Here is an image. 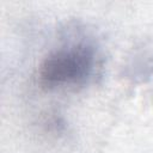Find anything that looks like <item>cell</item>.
Returning <instances> with one entry per match:
<instances>
[{
    "label": "cell",
    "instance_id": "obj_1",
    "mask_svg": "<svg viewBox=\"0 0 153 153\" xmlns=\"http://www.w3.org/2000/svg\"><path fill=\"white\" fill-rule=\"evenodd\" d=\"M97 49L87 41L68 42L53 50L42 62L39 84L47 90L85 86L96 73Z\"/></svg>",
    "mask_w": 153,
    "mask_h": 153
}]
</instances>
